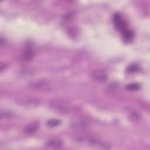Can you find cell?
<instances>
[{
    "instance_id": "cell-1",
    "label": "cell",
    "mask_w": 150,
    "mask_h": 150,
    "mask_svg": "<svg viewBox=\"0 0 150 150\" xmlns=\"http://www.w3.org/2000/svg\"><path fill=\"white\" fill-rule=\"evenodd\" d=\"M113 22L115 26V28L122 33L126 30L127 29L126 28V24L125 21L122 18L121 16L120 13H116L113 16Z\"/></svg>"
},
{
    "instance_id": "cell-2",
    "label": "cell",
    "mask_w": 150,
    "mask_h": 150,
    "mask_svg": "<svg viewBox=\"0 0 150 150\" xmlns=\"http://www.w3.org/2000/svg\"><path fill=\"white\" fill-rule=\"evenodd\" d=\"M91 79L96 82L103 83L107 79V73L101 70H97L93 71L90 74Z\"/></svg>"
},
{
    "instance_id": "cell-3",
    "label": "cell",
    "mask_w": 150,
    "mask_h": 150,
    "mask_svg": "<svg viewBox=\"0 0 150 150\" xmlns=\"http://www.w3.org/2000/svg\"><path fill=\"white\" fill-rule=\"evenodd\" d=\"M38 101L33 98H21L18 100V104L25 107H36L38 105Z\"/></svg>"
},
{
    "instance_id": "cell-4",
    "label": "cell",
    "mask_w": 150,
    "mask_h": 150,
    "mask_svg": "<svg viewBox=\"0 0 150 150\" xmlns=\"http://www.w3.org/2000/svg\"><path fill=\"white\" fill-rule=\"evenodd\" d=\"M63 141L59 139H53L49 140L46 143V146L47 147L53 149H59L63 146Z\"/></svg>"
},
{
    "instance_id": "cell-5",
    "label": "cell",
    "mask_w": 150,
    "mask_h": 150,
    "mask_svg": "<svg viewBox=\"0 0 150 150\" xmlns=\"http://www.w3.org/2000/svg\"><path fill=\"white\" fill-rule=\"evenodd\" d=\"M52 106L55 108L56 110L59 111L61 112H66L68 111L69 107L65 103L58 102V101H56L54 103H52Z\"/></svg>"
},
{
    "instance_id": "cell-6",
    "label": "cell",
    "mask_w": 150,
    "mask_h": 150,
    "mask_svg": "<svg viewBox=\"0 0 150 150\" xmlns=\"http://www.w3.org/2000/svg\"><path fill=\"white\" fill-rule=\"evenodd\" d=\"M39 128V124L37 122H34L30 124L27 126L25 129V132L28 134H31L36 132Z\"/></svg>"
},
{
    "instance_id": "cell-7",
    "label": "cell",
    "mask_w": 150,
    "mask_h": 150,
    "mask_svg": "<svg viewBox=\"0 0 150 150\" xmlns=\"http://www.w3.org/2000/svg\"><path fill=\"white\" fill-rule=\"evenodd\" d=\"M122 36H123V38L125 40L129 41L134 37V33L131 30L127 29L124 32H122Z\"/></svg>"
},
{
    "instance_id": "cell-8",
    "label": "cell",
    "mask_w": 150,
    "mask_h": 150,
    "mask_svg": "<svg viewBox=\"0 0 150 150\" xmlns=\"http://www.w3.org/2000/svg\"><path fill=\"white\" fill-rule=\"evenodd\" d=\"M126 89L129 91H136L140 88V86L138 83H130L126 86Z\"/></svg>"
},
{
    "instance_id": "cell-9",
    "label": "cell",
    "mask_w": 150,
    "mask_h": 150,
    "mask_svg": "<svg viewBox=\"0 0 150 150\" xmlns=\"http://www.w3.org/2000/svg\"><path fill=\"white\" fill-rule=\"evenodd\" d=\"M60 123V121L56 119H52L49 120L46 124L49 127H54L58 126Z\"/></svg>"
},
{
    "instance_id": "cell-10",
    "label": "cell",
    "mask_w": 150,
    "mask_h": 150,
    "mask_svg": "<svg viewBox=\"0 0 150 150\" xmlns=\"http://www.w3.org/2000/svg\"><path fill=\"white\" fill-rule=\"evenodd\" d=\"M33 53L32 52V51L30 49H28L23 54V59H24L26 61H28L30 60L32 57H33Z\"/></svg>"
},
{
    "instance_id": "cell-11",
    "label": "cell",
    "mask_w": 150,
    "mask_h": 150,
    "mask_svg": "<svg viewBox=\"0 0 150 150\" xmlns=\"http://www.w3.org/2000/svg\"><path fill=\"white\" fill-rule=\"evenodd\" d=\"M138 70V66L135 64H131L129 66L127 69V71L128 73H133L135 72Z\"/></svg>"
}]
</instances>
